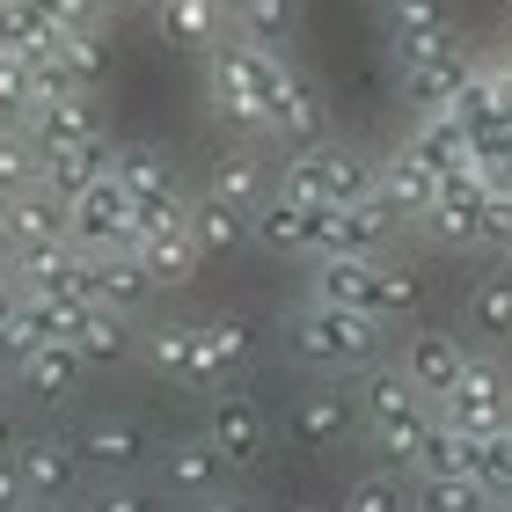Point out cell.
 I'll return each mask as SVG.
<instances>
[{"label": "cell", "instance_id": "c3c4849f", "mask_svg": "<svg viewBox=\"0 0 512 512\" xmlns=\"http://www.w3.org/2000/svg\"><path fill=\"white\" fill-rule=\"evenodd\" d=\"M44 15H52V22H59L66 37H74V30H103L110 0H44Z\"/></svg>", "mask_w": 512, "mask_h": 512}, {"label": "cell", "instance_id": "680465c9", "mask_svg": "<svg viewBox=\"0 0 512 512\" xmlns=\"http://www.w3.org/2000/svg\"><path fill=\"white\" fill-rule=\"evenodd\" d=\"M0 220H8V191H0Z\"/></svg>", "mask_w": 512, "mask_h": 512}, {"label": "cell", "instance_id": "603a6c76", "mask_svg": "<svg viewBox=\"0 0 512 512\" xmlns=\"http://www.w3.org/2000/svg\"><path fill=\"white\" fill-rule=\"evenodd\" d=\"M66 344L81 352L88 374H110V366H125V359L139 352V330H132V315L103 308V300H88V308L74 315V337H66Z\"/></svg>", "mask_w": 512, "mask_h": 512}, {"label": "cell", "instance_id": "816d5d0a", "mask_svg": "<svg viewBox=\"0 0 512 512\" xmlns=\"http://www.w3.org/2000/svg\"><path fill=\"white\" fill-rule=\"evenodd\" d=\"M15 300H22V286L8 278L0 286V366H15Z\"/></svg>", "mask_w": 512, "mask_h": 512}, {"label": "cell", "instance_id": "9f6ffc18", "mask_svg": "<svg viewBox=\"0 0 512 512\" xmlns=\"http://www.w3.org/2000/svg\"><path fill=\"white\" fill-rule=\"evenodd\" d=\"M278 512H322V505H308V498H293V505H278Z\"/></svg>", "mask_w": 512, "mask_h": 512}, {"label": "cell", "instance_id": "ab89813d", "mask_svg": "<svg viewBox=\"0 0 512 512\" xmlns=\"http://www.w3.org/2000/svg\"><path fill=\"white\" fill-rule=\"evenodd\" d=\"M337 512H417V483H403L395 469H374V476H359L352 491H344Z\"/></svg>", "mask_w": 512, "mask_h": 512}, {"label": "cell", "instance_id": "d6a6232c", "mask_svg": "<svg viewBox=\"0 0 512 512\" xmlns=\"http://www.w3.org/2000/svg\"><path fill=\"white\" fill-rule=\"evenodd\" d=\"M198 352H205V366H213V381L227 388V381H242L256 366V330L242 315H213V322H198Z\"/></svg>", "mask_w": 512, "mask_h": 512}, {"label": "cell", "instance_id": "d590c367", "mask_svg": "<svg viewBox=\"0 0 512 512\" xmlns=\"http://www.w3.org/2000/svg\"><path fill=\"white\" fill-rule=\"evenodd\" d=\"M469 337H491V344L512 337V264L483 271L469 286Z\"/></svg>", "mask_w": 512, "mask_h": 512}, {"label": "cell", "instance_id": "83f0119b", "mask_svg": "<svg viewBox=\"0 0 512 512\" xmlns=\"http://www.w3.org/2000/svg\"><path fill=\"white\" fill-rule=\"evenodd\" d=\"M154 271H147V256H139V249H118V256H96V300H103V308H118V315H147L154 308Z\"/></svg>", "mask_w": 512, "mask_h": 512}, {"label": "cell", "instance_id": "9a60e30c", "mask_svg": "<svg viewBox=\"0 0 512 512\" xmlns=\"http://www.w3.org/2000/svg\"><path fill=\"white\" fill-rule=\"evenodd\" d=\"M15 286L88 308V300H96V256H88L81 242H52V249H37V256H22V264H15Z\"/></svg>", "mask_w": 512, "mask_h": 512}, {"label": "cell", "instance_id": "2e32d148", "mask_svg": "<svg viewBox=\"0 0 512 512\" xmlns=\"http://www.w3.org/2000/svg\"><path fill=\"white\" fill-rule=\"evenodd\" d=\"M8 381H15L22 403H37V410H66V403L81 395L88 366H81L74 344H37V352H22V359L8 366Z\"/></svg>", "mask_w": 512, "mask_h": 512}, {"label": "cell", "instance_id": "4316f807", "mask_svg": "<svg viewBox=\"0 0 512 512\" xmlns=\"http://www.w3.org/2000/svg\"><path fill=\"white\" fill-rule=\"evenodd\" d=\"M403 147L425 161L432 176H454V169H476V132L454 118V110H439V118H417Z\"/></svg>", "mask_w": 512, "mask_h": 512}, {"label": "cell", "instance_id": "ee69618b", "mask_svg": "<svg viewBox=\"0 0 512 512\" xmlns=\"http://www.w3.org/2000/svg\"><path fill=\"white\" fill-rule=\"evenodd\" d=\"M59 52H66V66H74V88H81V96H96V88L110 81V37H103V30H74Z\"/></svg>", "mask_w": 512, "mask_h": 512}, {"label": "cell", "instance_id": "30bf717a", "mask_svg": "<svg viewBox=\"0 0 512 512\" xmlns=\"http://www.w3.org/2000/svg\"><path fill=\"white\" fill-rule=\"evenodd\" d=\"M15 469L30 483V512L37 505H74L81 483H88V461L66 432H22L15 439Z\"/></svg>", "mask_w": 512, "mask_h": 512}, {"label": "cell", "instance_id": "8992f818", "mask_svg": "<svg viewBox=\"0 0 512 512\" xmlns=\"http://www.w3.org/2000/svg\"><path fill=\"white\" fill-rule=\"evenodd\" d=\"M205 439H213V454L227 461V476H256L278 447V425L249 388L227 381L220 395H205Z\"/></svg>", "mask_w": 512, "mask_h": 512}, {"label": "cell", "instance_id": "b9f144b4", "mask_svg": "<svg viewBox=\"0 0 512 512\" xmlns=\"http://www.w3.org/2000/svg\"><path fill=\"white\" fill-rule=\"evenodd\" d=\"M293 15H300V0H249V8L235 15V37H249V44H264V52H278V44L293 37Z\"/></svg>", "mask_w": 512, "mask_h": 512}, {"label": "cell", "instance_id": "e575fe53", "mask_svg": "<svg viewBox=\"0 0 512 512\" xmlns=\"http://www.w3.org/2000/svg\"><path fill=\"white\" fill-rule=\"evenodd\" d=\"M66 30L44 15V0H0V52L30 59V52H52Z\"/></svg>", "mask_w": 512, "mask_h": 512}, {"label": "cell", "instance_id": "8d00e7d4", "mask_svg": "<svg viewBox=\"0 0 512 512\" xmlns=\"http://www.w3.org/2000/svg\"><path fill=\"white\" fill-rule=\"evenodd\" d=\"M183 227H191V242H198L205 256H227L235 242H249V213H235V205H220L213 191H205V198H191V213H183Z\"/></svg>", "mask_w": 512, "mask_h": 512}, {"label": "cell", "instance_id": "f1b7e54d", "mask_svg": "<svg viewBox=\"0 0 512 512\" xmlns=\"http://www.w3.org/2000/svg\"><path fill=\"white\" fill-rule=\"evenodd\" d=\"M249 242H264L271 256H315V242H322V213H308V205H293L286 191H278L264 213L249 220Z\"/></svg>", "mask_w": 512, "mask_h": 512}, {"label": "cell", "instance_id": "3957f363", "mask_svg": "<svg viewBox=\"0 0 512 512\" xmlns=\"http://www.w3.org/2000/svg\"><path fill=\"white\" fill-rule=\"evenodd\" d=\"M388 322H366V315H344V308H322V300H308L293 322H286V352L308 366V374L322 381H359L381 366V337Z\"/></svg>", "mask_w": 512, "mask_h": 512}, {"label": "cell", "instance_id": "f35d334b", "mask_svg": "<svg viewBox=\"0 0 512 512\" xmlns=\"http://www.w3.org/2000/svg\"><path fill=\"white\" fill-rule=\"evenodd\" d=\"M44 183V147L22 125H0V191L22 198V191H37Z\"/></svg>", "mask_w": 512, "mask_h": 512}, {"label": "cell", "instance_id": "4fadbf2b", "mask_svg": "<svg viewBox=\"0 0 512 512\" xmlns=\"http://www.w3.org/2000/svg\"><path fill=\"white\" fill-rule=\"evenodd\" d=\"M139 359L154 366V381H169L183 395H220L213 366L198 352V322H147V330H139Z\"/></svg>", "mask_w": 512, "mask_h": 512}, {"label": "cell", "instance_id": "277c9868", "mask_svg": "<svg viewBox=\"0 0 512 512\" xmlns=\"http://www.w3.org/2000/svg\"><path fill=\"white\" fill-rule=\"evenodd\" d=\"M359 425L374 432V447L395 461V469H410L417 461V447L432 439V425H439V403L432 395H417L410 381H403V366H374V374H359Z\"/></svg>", "mask_w": 512, "mask_h": 512}, {"label": "cell", "instance_id": "cb8c5ba5", "mask_svg": "<svg viewBox=\"0 0 512 512\" xmlns=\"http://www.w3.org/2000/svg\"><path fill=\"white\" fill-rule=\"evenodd\" d=\"M0 242L15 249V264H22V256H37V249H52V242H66V198H52L44 183H37V191H22V198H8Z\"/></svg>", "mask_w": 512, "mask_h": 512}, {"label": "cell", "instance_id": "f6af8a7d", "mask_svg": "<svg viewBox=\"0 0 512 512\" xmlns=\"http://www.w3.org/2000/svg\"><path fill=\"white\" fill-rule=\"evenodd\" d=\"M469 476L491 491V505H512V425L491 432V439H476V469Z\"/></svg>", "mask_w": 512, "mask_h": 512}, {"label": "cell", "instance_id": "f907efd6", "mask_svg": "<svg viewBox=\"0 0 512 512\" xmlns=\"http://www.w3.org/2000/svg\"><path fill=\"white\" fill-rule=\"evenodd\" d=\"M0 512H30V483H22L15 454H0Z\"/></svg>", "mask_w": 512, "mask_h": 512}, {"label": "cell", "instance_id": "ac0fdd59", "mask_svg": "<svg viewBox=\"0 0 512 512\" xmlns=\"http://www.w3.org/2000/svg\"><path fill=\"white\" fill-rule=\"evenodd\" d=\"M271 147L278 154H322V147H337V132H330V103H322V88H308V81H286V96H278V110H271Z\"/></svg>", "mask_w": 512, "mask_h": 512}, {"label": "cell", "instance_id": "5bb4252c", "mask_svg": "<svg viewBox=\"0 0 512 512\" xmlns=\"http://www.w3.org/2000/svg\"><path fill=\"white\" fill-rule=\"evenodd\" d=\"M483 205H491L483 169H454V176H439V198L417 227H425L432 242H447V249H476L483 242Z\"/></svg>", "mask_w": 512, "mask_h": 512}, {"label": "cell", "instance_id": "74e56055", "mask_svg": "<svg viewBox=\"0 0 512 512\" xmlns=\"http://www.w3.org/2000/svg\"><path fill=\"white\" fill-rule=\"evenodd\" d=\"M469 469H476V439L454 432L447 417H439L432 439H425V447H417V461H410V476L425 483V476H469Z\"/></svg>", "mask_w": 512, "mask_h": 512}, {"label": "cell", "instance_id": "9c48e42d", "mask_svg": "<svg viewBox=\"0 0 512 512\" xmlns=\"http://www.w3.org/2000/svg\"><path fill=\"white\" fill-rule=\"evenodd\" d=\"M66 242H81L88 256H118L139 242V213H132V191L118 183V169L66 205Z\"/></svg>", "mask_w": 512, "mask_h": 512}, {"label": "cell", "instance_id": "5b68a950", "mask_svg": "<svg viewBox=\"0 0 512 512\" xmlns=\"http://www.w3.org/2000/svg\"><path fill=\"white\" fill-rule=\"evenodd\" d=\"M278 191L308 213H337V205L374 198V161L359 147H322V154H278Z\"/></svg>", "mask_w": 512, "mask_h": 512}, {"label": "cell", "instance_id": "bcb514c9", "mask_svg": "<svg viewBox=\"0 0 512 512\" xmlns=\"http://www.w3.org/2000/svg\"><path fill=\"white\" fill-rule=\"evenodd\" d=\"M37 110V88H30V66L15 52H0V125H22Z\"/></svg>", "mask_w": 512, "mask_h": 512}, {"label": "cell", "instance_id": "f5cc1de1", "mask_svg": "<svg viewBox=\"0 0 512 512\" xmlns=\"http://www.w3.org/2000/svg\"><path fill=\"white\" fill-rule=\"evenodd\" d=\"M15 439H22V425H15V410H8V395H0V454H15Z\"/></svg>", "mask_w": 512, "mask_h": 512}, {"label": "cell", "instance_id": "681fc988", "mask_svg": "<svg viewBox=\"0 0 512 512\" xmlns=\"http://www.w3.org/2000/svg\"><path fill=\"white\" fill-rule=\"evenodd\" d=\"M483 249H498L512 264V191H491V205H483Z\"/></svg>", "mask_w": 512, "mask_h": 512}, {"label": "cell", "instance_id": "7bdbcfd3", "mask_svg": "<svg viewBox=\"0 0 512 512\" xmlns=\"http://www.w3.org/2000/svg\"><path fill=\"white\" fill-rule=\"evenodd\" d=\"M417 512H491V491L476 476H425L417 483Z\"/></svg>", "mask_w": 512, "mask_h": 512}, {"label": "cell", "instance_id": "7a4b0ae2", "mask_svg": "<svg viewBox=\"0 0 512 512\" xmlns=\"http://www.w3.org/2000/svg\"><path fill=\"white\" fill-rule=\"evenodd\" d=\"M286 66H278V52H264V44L249 37H220L213 52H205V88H213V110L227 125L242 132H271V110L278 96H286Z\"/></svg>", "mask_w": 512, "mask_h": 512}, {"label": "cell", "instance_id": "6f0895ef", "mask_svg": "<svg viewBox=\"0 0 512 512\" xmlns=\"http://www.w3.org/2000/svg\"><path fill=\"white\" fill-rule=\"evenodd\" d=\"M37 512H74V505H37Z\"/></svg>", "mask_w": 512, "mask_h": 512}, {"label": "cell", "instance_id": "4dcf8cb0", "mask_svg": "<svg viewBox=\"0 0 512 512\" xmlns=\"http://www.w3.org/2000/svg\"><path fill=\"white\" fill-rule=\"evenodd\" d=\"M118 183L132 191V205H191L183 198V183H176V161L161 154V147H118Z\"/></svg>", "mask_w": 512, "mask_h": 512}, {"label": "cell", "instance_id": "e0dca14e", "mask_svg": "<svg viewBox=\"0 0 512 512\" xmlns=\"http://www.w3.org/2000/svg\"><path fill=\"white\" fill-rule=\"evenodd\" d=\"M154 469H161V491L183 498V505H213V498H227V491H220V483H227V461L213 454V439H205V432L169 439V447L154 454Z\"/></svg>", "mask_w": 512, "mask_h": 512}, {"label": "cell", "instance_id": "484cf974", "mask_svg": "<svg viewBox=\"0 0 512 512\" xmlns=\"http://www.w3.org/2000/svg\"><path fill=\"white\" fill-rule=\"evenodd\" d=\"M118 169V139H81V147H59V154H44V191L74 205L81 191H96V183Z\"/></svg>", "mask_w": 512, "mask_h": 512}, {"label": "cell", "instance_id": "d6986e66", "mask_svg": "<svg viewBox=\"0 0 512 512\" xmlns=\"http://www.w3.org/2000/svg\"><path fill=\"white\" fill-rule=\"evenodd\" d=\"M395 366H403V381L417 395H432V403H447V388L469 374V352H461L454 330H410L403 352H395Z\"/></svg>", "mask_w": 512, "mask_h": 512}, {"label": "cell", "instance_id": "52a82bcc", "mask_svg": "<svg viewBox=\"0 0 512 512\" xmlns=\"http://www.w3.org/2000/svg\"><path fill=\"white\" fill-rule=\"evenodd\" d=\"M395 81H403V103L417 118H439V110L461 103V88L476 81V59L461 52V44H403L395 37Z\"/></svg>", "mask_w": 512, "mask_h": 512}, {"label": "cell", "instance_id": "d4e9b609", "mask_svg": "<svg viewBox=\"0 0 512 512\" xmlns=\"http://www.w3.org/2000/svg\"><path fill=\"white\" fill-rule=\"evenodd\" d=\"M154 30H161L169 52H198V59L213 52L220 37H235L220 0H154Z\"/></svg>", "mask_w": 512, "mask_h": 512}, {"label": "cell", "instance_id": "7c38bea8", "mask_svg": "<svg viewBox=\"0 0 512 512\" xmlns=\"http://www.w3.org/2000/svg\"><path fill=\"white\" fill-rule=\"evenodd\" d=\"M74 447L88 461V476H103V483H139V469H154V454H161L139 417H96V425L74 432Z\"/></svg>", "mask_w": 512, "mask_h": 512}, {"label": "cell", "instance_id": "ffe728a7", "mask_svg": "<svg viewBox=\"0 0 512 512\" xmlns=\"http://www.w3.org/2000/svg\"><path fill=\"white\" fill-rule=\"evenodd\" d=\"M395 227H403V220H395L381 198L337 205V213H322V242H315V256H388Z\"/></svg>", "mask_w": 512, "mask_h": 512}, {"label": "cell", "instance_id": "44dd1931", "mask_svg": "<svg viewBox=\"0 0 512 512\" xmlns=\"http://www.w3.org/2000/svg\"><path fill=\"white\" fill-rule=\"evenodd\" d=\"M220 205H235V213H264V205L278 198V169H271V154L264 147H227L220 161H213V183H205Z\"/></svg>", "mask_w": 512, "mask_h": 512}, {"label": "cell", "instance_id": "11a10c76", "mask_svg": "<svg viewBox=\"0 0 512 512\" xmlns=\"http://www.w3.org/2000/svg\"><path fill=\"white\" fill-rule=\"evenodd\" d=\"M8 278H15V249L0 242V286H8Z\"/></svg>", "mask_w": 512, "mask_h": 512}, {"label": "cell", "instance_id": "6da1fadb", "mask_svg": "<svg viewBox=\"0 0 512 512\" xmlns=\"http://www.w3.org/2000/svg\"><path fill=\"white\" fill-rule=\"evenodd\" d=\"M315 300L366 322H410L425 300V278L388 256H315Z\"/></svg>", "mask_w": 512, "mask_h": 512}, {"label": "cell", "instance_id": "f546056e", "mask_svg": "<svg viewBox=\"0 0 512 512\" xmlns=\"http://www.w3.org/2000/svg\"><path fill=\"white\" fill-rule=\"evenodd\" d=\"M22 132H30L44 154H59V147H81V139H103V118H96L88 96H59V103H37L30 118H22Z\"/></svg>", "mask_w": 512, "mask_h": 512}, {"label": "cell", "instance_id": "8fae6325", "mask_svg": "<svg viewBox=\"0 0 512 512\" xmlns=\"http://www.w3.org/2000/svg\"><path fill=\"white\" fill-rule=\"evenodd\" d=\"M439 417H447L454 432H469V439H491L512 425V374L498 359H469V374H461L447 388V403H439Z\"/></svg>", "mask_w": 512, "mask_h": 512}, {"label": "cell", "instance_id": "60d3db41", "mask_svg": "<svg viewBox=\"0 0 512 512\" xmlns=\"http://www.w3.org/2000/svg\"><path fill=\"white\" fill-rule=\"evenodd\" d=\"M388 15H395V37L403 44H447L454 37L447 0H388Z\"/></svg>", "mask_w": 512, "mask_h": 512}, {"label": "cell", "instance_id": "1f68e13d", "mask_svg": "<svg viewBox=\"0 0 512 512\" xmlns=\"http://www.w3.org/2000/svg\"><path fill=\"white\" fill-rule=\"evenodd\" d=\"M132 249L147 256V271H154V286H161V293H183V286H191V278L205 271V249L191 242V227H161V235H139Z\"/></svg>", "mask_w": 512, "mask_h": 512}, {"label": "cell", "instance_id": "ba28073f", "mask_svg": "<svg viewBox=\"0 0 512 512\" xmlns=\"http://www.w3.org/2000/svg\"><path fill=\"white\" fill-rule=\"evenodd\" d=\"M352 432H359V395L344 388V381H308V388L286 403V447L308 454V461L337 454Z\"/></svg>", "mask_w": 512, "mask_h": 512}, {"label": "cell", "instance_id": "7402d4cb", "mask_svg": "<svg viewBox=\"0 0 512 512\" xmlns=\"http://www.w3.org/2000/svg\"><path fill=\"white\" fill-rule=\"evenodd\" d=\"M374 198H381L403 227H417V220L432 213V198H439V176H432L410 147H395V154H381V161H374Z\"/></svg>", "mask_w": 512, "mask_h": 512}, {"label": "cell", "instance_id": "7dc6e473", "mask_svg": "<svg viewBox=\"0 0 512 512\" xmlns=\"http://www.w3.org/2000/svg\"><path fill=\"white\" fill-rule=\"evenodd\" d=\"M81 512H161V491H147V483H96Z\"/></svg>", "mask_w": 512, "mask_h": 512}, {"label": "cell", "instance_id": "db71d44e", "mask_svg": "<svg viewBox=\"0 0 512 512\" xmlns=\"http://www.w3.org/2000/svg\"><path fill=\"white\" fill-rule=\"evenodd\" d=\"M198 512H256V505H242V498H213V505H198Z\"/></svg>", "mask_w": 512, "mask_h": 512}, {"label": "cell", "instance_id": "836d02e7", "mask_svg": "<svg viewBox=\"0 0 512 512\" xmlns=\"http://www.w3.org/2000/svg\"><path fill=\"white\" fill-rule=\"evenodd\" d=\"M74 300H44V293H22L15 300V359L37 352V344H66L74 337Z\"/></svg>", "mask_w": 512, "mask_h": 512}]
</instances>
